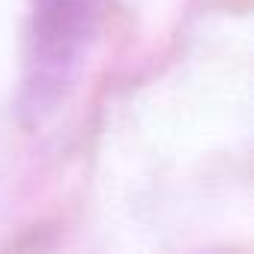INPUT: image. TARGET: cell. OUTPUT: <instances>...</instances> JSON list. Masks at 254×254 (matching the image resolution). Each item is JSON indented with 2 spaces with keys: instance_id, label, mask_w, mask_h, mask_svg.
I'll use <instances>...</instances> for the list:
<instances>
[{
  "instance_id": "6da1fadb",
  "label": "cell",
  "mask_w": 254,
  "mask_h": 254,
  "mask_svg": "<svg viewBox=\"0 0 254 254\" xmlns=\"http://www.w3.org/2000/svg\"><path fill=\"white\" fill-rule=\"evenodd\" d=\"M99 0H33L30 66L42 81L60 78L84 51L96 24Z\"/></svg>"
}]
</instances>
